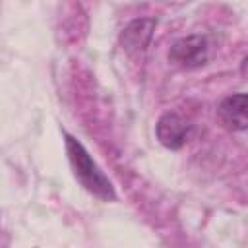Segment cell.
<instances>
[{"label": "cell", "instance_id": "5b68a950", "mask_svg": "<svg viewBox=\"0 0 248 248\" xmlns=\"http://www.w3.org/2000/svg\"><path fill=\"white\" fill-rule=\"evenodd\" d=\"M219 120L225 128L232 132H244L248 126V116H246V95L244 93H234L225 97L219 103L217 108Z\"/></svg>", "mask_w": 248, "mask_h": 248}, {"label": "cell", "instance_id": "277c9868", "mask_svg": "<svg viewBox=\"0 0 248 248\" xmlns=\"http://www.w3.org/2000/svg\"><path fill=\"white\" fill-rule=\"evenodd\" d=\"M155 27H157V21L153 17H140L130 21L120 33V46L128 54L143 52L153 39Z\"/></svg>", "mask_w": 248, "mask_h": 248}, {"label": "cell", "instance_id": "3957f363", "mask_svg": "<svg viewBox=\"0 0 248 248\" xmlns=\"http://www.w3.org/2000/svg\"><path fill=\"white\" fill-rule=\"evenodd\" d=\"M155 134H157V140L161 141V145H165L167 149H180L192 138L194 128L180 114H176V112H165L157 120Z\"/></svg>", "mask_w": 248, "mask_h": 248}, {"label": "cell", "instance_id": "7a4b0ae2", "mask_svg": "<svg viewBox=\"0 0 248 248\" xmlns=\"http://www.w3.org/2000/svg\"><path fill=\"white\" fill-rule=\"evenodd\" d=\"M209 58V45L203 35H188L172 43L169 50V62L178 68L194 70L207 62Z\"/></svg>", "mask_w": 248, "mask_h": 248}, {"label": "cell", "instance_id": "6da1fadb", "mask_svg": "<svg viewBox=\"0 0 248 248\" xmlns=\"http://www.w3.org/2000/svg\"><path fill=\"white\" fill-rule=\"evenodd\" d=\"M64 141H66V153L68 161L72 167V172L76 180L93 196H97L103 202H112L116 198L112 182L107 178V174L99 169V165L93 161L89 151L83 147L81 141H78L72 134L64 132Z\"/></svg>", "mask_w": 248, "mask_h": 248}]
</instances>
